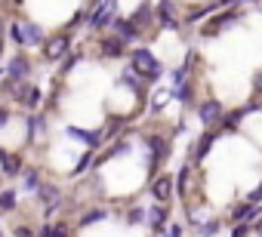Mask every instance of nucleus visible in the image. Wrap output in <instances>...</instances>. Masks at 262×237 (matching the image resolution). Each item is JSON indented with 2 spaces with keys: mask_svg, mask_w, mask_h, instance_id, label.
Listing matches in <instances>:
<instances>
[{
  "mask_svg": "<svg viewBox=\"0 0 262 237\" xmlns=\"http://www.w3.org/2000/svg\"><path fill=\"white\" fill-rule=\"evenodd\" d=\"M133 68L142 80H158L164 71H161V62L155 59V53L151 50H145V46H139V50H133Z\"/></svg>",
  "mask_w": 262,
  "mask_h": 237,
  "instance_id": "nucleus-1",
  "label": "nucleus"
},
{
  "mask_svg": "<svg viewBox=\"0 0 262 237\" xmlns=\"http://www.w3.org/2000/svg\"><path fill=\"white\" fill-rule=\"evenodd\" d=\"M10 96H13L19 105H25V108H40V102H43V92H40L37 86L25 83V80H19L16 86H10Z\"/></svg>",
  "mask_w": 262,
  "mask_h": 237,
  "instance_id": "nucleus-2",
  "label": "nucleus"
},
{
  "mask_svg": "<svg viewBox=\"0 0 262 237\" xmlns=\"http://www.w3.org/2000/svg\"><path fill=\"white\" fill-rule=\"evenodd\" d=\"M71 37L68 34H56V37H50V40H43V59L47 62H59L62 56H68L71 53Z\"/></svg>",
  "mask_w": 262,
  "mask_h": 237,
  "instance_id": "nucleus-3",
  "label": "nucleus"
},
{
  "mask_svg": "<svg viewBox=\"0 0 262 237\" xmlns=\"http://www.w3.org/2000/svg\"><path fill=\"white\" fill-rule=\"evenodd\" d=\"M114 13H117V0H102V7H99L93 16H86V19H90V28H93V31H105V28L111 25Z\"/></svg>",
  "mask_w": 262,
  "mask_h": 237,
  "instance_id": "nucleus-4",
  "label": "nucleus"
},
{
  "mask_svg": "<svg viewBox=\"0 0 262 237\" xmlns=\"http://www.w3.org/2000/svg\"><path fill=\"white\" fill-rule=\"evenodd\" d=\"M40 200H43V206H47V219H53V212L59 209V203H62V188L59 185H37V191H34Z\"/></svg>",
  "mask_w": 262,
  "mask_h": 237,
  "instance_id": "nucleus-5",
  "label": "nucleus"
},
{
  "mask_svg": "<svg viewBox=\"0 0 262 237\" xmlns=\"http://www.w3.org/2000/svg\"><path fill=\"white\" fill-rule=\"evenodd\" d=\"M145 142H148V148H151V163H148V170L158 173L161 160H167V154H170V139H164V136H148Z\"/></svg>",
  "mask_w": 262,
  "mask_h": 237,
  "instance_id": "nucleus-6",
  "label": "nucleus"
},
{
  "mask_svg": "<svg viewBox=\"0 0 262 237\" xmlns=\"http://www.w3.org/2000/svg\"><path fill=\"white\" fill-rule=\"evenodd\" d=\"M108 28H111V31H114V37H120L123 43H133V40H139V34H142V31H139L133 22H129V19H117V16L111 19V25H108Z\"/></svg>",
  "mask_w": 262,
  "mask_h": 237,
  "instance_id": "nucleus-7",
  "label": "nucleus"
},
{
  "mask_svg": "<svg viewBox=\"0 0 262 237\" xmlns=\"http://www.w3.org/2000/svg\"><path fill=\"white\" fill-rule=\"evenodd\" d=\"M198 117H201L204 127H216V124L222 121V105H219L216 99H207V102L198 108Z\"/></svg>",
  "mask_w": 262,
  "mask_h": 237,
  "instance_id": "nucleus-8",
  "label": "nucleus"
},
{
  "mask_svg": "<svg viewBox=\"0 0 262 237\" xmlns=\"http://www.w3.org/2000/svg\"><path fill=\"white\" fill-rule=\"evenodd\" d=\"M31 77V62L25 59V56H13L10 59V65H7V80H28Z\"/></svg>",
  "mask_w": 262,
  "mask_h": 237,
  "instance_id": "nucleus-9",
  "label": "nucleus"
},
{
  "mask_svg": "<svg viewBox=\"0 0 262 237\" xmlns=\"http://www.w3.org/2000/svg\"><path fill=\"white\" fill-rule=\"evenodd\" d=\"M0 170H4L7 179H16V176H22V170H25V157L16 154V151H7L4 157H0Z\"/></svg>",
  "mask_w": 262,
  "mask_h": 237,
  "instance_id": "nucleus-10",
  "label": "nucleus"
},
{
  "mask_svg": "<svg viewBox=\"0 0 262 237\" xmlns=\"http://www.w3.org/2000/svg\"><path fill=\"white\" fill-rule=\"evenodd\" d=\"M99 53L105 59H120V56H126V43L120 37H102L99 40Z\"/></svg>",
  "mask_w": 262,
  "mask_h": 237,
  "instance_id": "nucleus-11",
  "label": "nucleus"
},
{
  "mask_svg": "<svg viewBox=\"0 0 262 237\" xmlns=\"http://www.w3.org/2000/svg\"><path fill=\"white\" fill-rule=\"evenodd\" d=\"M151 194H155L158 203H170L173 200V179L170 176H158L151 182Z\"/></svg>",
  "mask_w": 262,
  "mask_h": 237,
  "instance_id": "nucleus-12",
  "label": "nucleus"
},
{
  "mask_svg": "<svg viewBox=\"0 0 262 237\" xmlns=\"http://www.w3.org/2000/svg\"><path fill=\"white\" fill-rule=\"evenodd\" d=\"M47 37H43V28L37 22H22V46H40Z\"/></svg>",
  "mask_w": 262,
  "mask_h": 237,
  "instance_id": "nucleus-13",
  "label": "nucleus"
},
{
  "mask_svg": "<svg viewBox=\"0 0 262 237\" xmlns=\"http://www.w3.org/2000/svg\"><path fill=\"white\" fill-rule=\"evenodd\" d=\"M148 216V222H151V228H155V234H161L164 228H167V222H170V209H167V203H158V206H151V209H145Z\"/></svg>",
  "mask_w": 262,
  "mask_h": 237,
  "instance_id": "nucleus-14",
  "label": "nucleus"
},
{
  "mask_svg": "<svg viewBox=\"0 0 262 237\" xmlns=\"http://www.w3.org/2000/svg\"><path fill=\"white\" fill-rule=\"evenodd\" d=\"M65 133H68V136H74L77 142L90 145L93 151H96V148H102V142H105V139H102V133H86V130H77V127H68Z\"/></svg>",
  "mask_w": 262,
  "mask_h": 237,
  "instance_id": "nucleus-15",
  "label": "nucleus"
},
{
  "mask_svg": "<svg viewBox=\"0 0 262 237\" xmlns=\"http://www.w3.org/2000/svg\"><path fill=\"white\" fill-rule=\"evenodd\" d=\"M188 185H191V167L185 163V167L179 170V176H176V182H173V194H179V197H182L185 203H188V191H191Z\"/></svg>",
  "mask_w": 262,
  "mask_h": 237,
  "instance_id": "nucleus-16",
  "label": "nucleus"
},
{
  "mask_svg": "<svg viewBox=\"0 0 262 237\" xmlns=\"http://www.w3.org/2000/svg\"><path fill=\"white\" fill-rule=\"evenodd\" d=\"M129 22H133L139 31L145 28V25H151L155 22V7H148V4H142V7H136V13L129 16Z\"/></svg>",
  "mask_w": 262,
  "mask_h": 237,
  "instance_id": "nucleus-17",
  "label": "nucleus"
},
{
  "mask_svg": "<svg viewBox=\"0 0 262 237\" xmlns=\"http://www.w3.org/2000/svg\"><path fill=\"white\" fill-rule=\"evenodd\" d=\"M237 16H241V13H234V10L222 13L219 19H213V22H207V25H204V34H216V31H222V28H225V25H231Z\"/></svg>",
  "mask_w": 262,
  "mask_h": 237,
  "instance_id": "nucleus-18",
  "label": "nucleus"
},
{
  "mask_svg": "<svg viewBox=\"0 0 262 237\" xmlns=\"http://www.w3.org/2000/svg\"><path fill=\"white\" fill-rule=\"evenodd\" d=\"M213 142H216V136H213V133H204V136H201V142H198V148H194V167H198V163L210 154Z\"/></svg>",
  "mask_w": 262,
  "mask_h": 237,
  "instance_id": "nucleus-19",
  "label": "nucleus"
},
{
  "mask_svg": "<svg viewBox=\"0 0 262 237\" xmlns=\"http://www.w3.org/2000/svg\"><path fill=\"white\" fill-rule=\"evenodd\" d=\"M16 203H19L16 188H7L4 194H0V212H13V209H16Z\"/></svg>",
  "mask_w": 262,
  "mask_h": 237,
  "instance_id": "nucleus-20",
  "label": "nucleus"
},
{
  "mask_svg": "<svg viewBox=\"0 0 262 237\" xmlns=\"http://www.w3.org/2000/svg\"><path fill=\"white\" fill-rule=\"evenodd\" d=\"M37 130L43 133V117H40V114H31V117H28V142H31V145L37 142Z\"/></svg>",
  "mask_w": 262,
  "mask_h": 237,
  "instance_id": "nucleus-21",
  "label": "nucleus"
},
{
  "mask_svg": "<svg viewBox=\"0 0 262 237\" xmlns=\"http://www.w3.org/2000/svg\"><path fill=\"white\" fill-rule=\"evenodd\" d=\"M102 219H108V209L96 206V209H86V212L80 216V225H93V222H102Z\"/></svg>",
  "mask_w": 262,
  "mask_h": 237,
  "instance_id": "nucleus-22",
  "label": "nucleus"
},
{
  "mask_svg": "<svg viewBox=\"0 0 262 237\" xmlns=\"http://www.w3.org/2000/svg\"><path fill=\"white\" fill-rule=\"evenodd\" d=\"M22 173H25V191H37V185H40V170L31 167V170H22Z\"/></svg>",
  "mask_w": 262,
  "mask_h": 237,
  "instance_id": "nucleus-23",
  "label": "nucleus"
},
{
  "mask_svg": "<svg viewBox=\"0 0 262 237\" xmlns=\"http://www.w3.org/2000/svg\"><path fill=\"white\" fill-rule=\"evenodd\" d=\"M219 228H222V222H219V219H207V222L201 225V237H216V234H219Z\"/></svg>",
  "mask_w": 262,
  "mask_h": 237,
  "instance_id": "nucleus-24",
  "label": "nucleus"
},
{
  "mask_svg": "<svg viewBox=\"0 0 262 237\" xmlns=\"http://www.w3.org/2000/svg\"><path fill=\"white\" fill-rule=\"evenodd\" d=\"M191 96H194V92H191L188 83H179V86L173 89V99H179V102H191Z\"/></svg>",
  "mask_w": 262,
  "mask_h": 237,
  "instance_id": "nucleus-25",
  "label": "nucleus"
},
{
  "mask_svg": "<svg viewBox=\"0 0 262 237\" xmlns=\"http://www.w3.org/2000/svg\"><path fill=\"white\" fill-rule=\"evenodd\" d=\"M126 222H129V225H142V222H145V209H142V206H133V209L126 212Z\"/></svg>",
  "mask_w": 262,
  "mask_h": 237,
  "instance_id": "nucleus-26",
  "label": "nucleus"
},
{
  "mask_svg": "<svg viewBox=\"0 0 262 237\" xmlns=\"http://www.w3.org/2000/svg\"><path fill=\"white\" fill-rule=\"evenodd\" d=\"M59 62H62V74H65V71H71V68L80 62V53H74V56H62Z\"/></svg>",
  "mask_w": 262,
  "mask_h": 237,
  "instance_id": "nucleus-27",
  "label": "nucleus"
},
{
  "mask_svg": "<svg viewBox=\"0 0 262 237\" xmlns=\"http://www.w3.org/2000/svg\"><path fill=\"white\" fill-rule=\"evenodd\" d=\"M247 209H250V203H237V206L231 209V222H244V219H247Z\"/></svg>",
  "mask_w": 262,
  "mask_h": 237,
  "instance_id": "nucleus-28",
  "label": "nucleus"
},
{
  "mask_svg": "<svg viewBox=\"0 0 262 237\" xmlns=\"http://www.w3.org/2000/svg\"><path fill=\"white\" fill-rule=\"evenodd\" d=\"M10 40L22 46V22H13V25H10Z\"/></svg>",
  "mask_w": 262,
  "mask_h": 237,
  "instance_id": "nucleus-29",
  "label": "nucleus"
},
{
  "mask_svg": "<svg viewBox=\"0 0 262 237\" xmlns=\"http://www.w3.org/2000/svg\"><path fill=\"white\" fill-rule=\"evenodd\" d=\"M86 167H96V157H93V154H90V151H86V154H83V157H80V160H77V170H74V173H83V170H86Z\"/></svg>",
  "mask_w": 262,
  "mask_h": 237,
  "instance_id": "nucleus-30",
  "label": "nucleus"
},
{
  "mask_svg": "<svg viewBox=\"0 0 262 237\" xmlns=\"http://www.w3.org/2000/svg\"><path fill=\"white\" fill-rule=\"evenodd\" d=\"M71 231H68V225L65 222H59V225H50V237H68Z\"/></svg>",
  "mask_w": 262,
  "mask_h": 237,
  "instance_id": "nucleus-31",
  "label": "nucleus"
},
{
  "mask_svg": "<svg viewBox=\"0 0 262 237\" xmlns=\"http://www.w3.org/2000/svg\"><path fill=\"white\" fill-rule=\"evenodd\" d=\"M167 99H170V92H158V96H155V105H151V114H158V111L167 105Z\"/></svg>",
  "mask_w": 262,
  "mask_h": 237,
  "instance_id": "nucleus-32",
  "label": "nucleus"
},
{
  "mask_svg": "<svg viewBox=\"0 0 262 237\" xmlns=\"http://www.w3.org/2000/svg\"><path fill=\"white\" fill-rule=\"evenodd\" d=\"M247 234H250V225H247V222H234L231 237H247Z\"/></svg>",
  "mask_w": 262,
  "mask_h": 237,
  "instance_id": "nucleus-33",
  "label": "nucleus"
},
{
  "mask_svg": "<svg viewBox=\"0 0 262 237\" xmlns=\"http://www.w3.org/2000/svg\"><path fill=\"white\" fill-rule=\"evenodd\" d=\"M13 237H34V231H31L28 225H19V228L13 231Z\"/></svg>",
  "mask_w": 262,
  "mask_h": 237,
  "instance_id": "nucleus-34",
  "label": "nucleus"
},
{
  "mask_svg": "<svg viewBox=\"0 0 262 237\" xmlns=\"http://www.w3.org/2000/svg\"><path fill=\"white\" fill-rule=\"evenodd\" d=\"M262 200V188H256V191H250V197H247V203H259Z\"/></svg>",
  "mask_w": 262,
  "mask_h": 237,
  "instance_id": "nucleus-35",
  "label": "nucleus"
},
{
  "mask_svg": "<svg viewBox=\"0 0 262 237\" xmlns=\"http://www.w3.org/2000/svg\"><path fill=\"white\" fill-rule=\"evenodd\" d=\"M7 124H10V111H7V108H0V130H4Z\"/></svg>",
  "mask_w": 262,
  "mask_h": 237,
  "instance_id": "nucleus-36",
  "label": "nucleus"
},
{
  "mask_svg": "<svg viewBox=\"0 0 262 237\" xmlns=\"http://www.w3.org/2000/svg\"><path fill=\"white\" fill-rule=\"evenodd\" d=\"M170 237H182V228H179V225H173V228H170Z\"/></svg>",
  "mask_w": 262,
  "mask_h": 237,
  "instance_id": "nucleus-37",
  "label": "nucleus"
},
{
  "mask_svg": "<svg viewBox=\"0 0 262 237\" xmlns=\"http://www.w3.org/2000/svg\"><path fill=\"white\" fill-rule=\"evenodd\" d=\"M37 237H50V222H47V225L40 228V234H37Z\"/></svg>",
  "mask_w": 262,
  "mask_h": 237,
  "instance_id": "nucleus-38",
  "label": "nucleus"
},
{
  "mask_svg": "<svg viewBox=\"0 0 262 237\" xmlns=\"http://www.w3.org/2000/svg\"><path fill=\"white\" fill-rule=\"evenodd\" d=\"M13 4H16V7H22V4H25V0H13Z\"/></svg>",
  "mask_w": 262,
  "mask_h": 237,
  "instance_id": "nucleus-39",
  "label": "nucleus"
},
{
  "mask_svg": "<svg viewBox=\"0 0 262 237\" xmlns=\"http://www.w3.org/2000/svg\"><path fill=\"white\" fill-rule=\"evenodd\" d=\"M0 53H4V40H0Z\"/></svg>",
  "mask_w": 262,
  "mask_h": 237,
  "instance_id": "nucleus-40",
  "label": "nucleus"
},
{
  "mask_svg": "<svg viewBox=\"0 0 262 237\" xmlns=\"http://www.w3.org/2000/svg\"><path fill=\"white\" fill-rule=\"evenodd\" d=\"M4 154H7V151H4V148H0V157H4Z\"/></svg>",
  "mask_w": 262,
  "mask_h": 237,
  "instance_id": "nucleus-41",
  "label": "nucleus"
},
{
  "mask_svg": "<svg viewBox=\"0 0 262 237\" xmlns=\"http://www.w3.org/2000/svg\"><path fill=\"white\" fill-rule=\"evenodd\" d=\"M0 31H4V22H0Z\"/></svg>",
  "mask_w": 262,
  "mask_h": 237,
  "instance_id": "nucleus-42",
  "label": "nucleus"
},
{
  "mask_svg": "<svg viewBox=\"0 0 262 237\" xmlns=\"http://www.w3.org/2000/svg\"><path fill=\"white\" fill-rule=\"evenodd\" d=\"M0 237H4V231H0Z\"/></svg>",
  "mask_w": 262,
  "mask_h": 237,
  "instance_id": "nucleus-43",
  "label": "nucleus"
}]
</instances>
